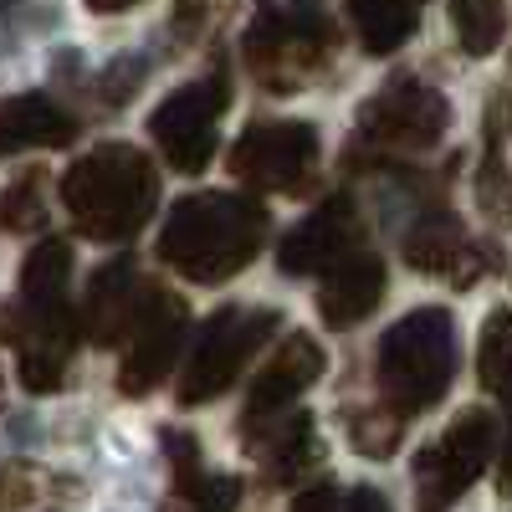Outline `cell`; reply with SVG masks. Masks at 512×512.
Here are the masks:
<instances>
[{
    "instance_id": "cell-1",
    "label": "cell",
    "mask_w": 512,
    "mask_h": 512,
    "mask_svg": "<svg viewBox=\"0 0 512 512\" xmlns=\"http://www.w3.org/2000/svg\"><path fill=\"white\" fill-rule=\"evenodd\" d=\"M267 241V210L236 190H195L169 205L159 226V262L195 287H221L256 262Z\"/></svg>"
},
{
    "instance_id": "cell-2",
    "label": "cell",
    "mask_w": 512,
    "mask_h": 512,
    "mask_svg": "<svg viewBox=\"0 0 512 512\" xmlns=\"http://www.w3.org/2000/svg\"><path fill=\"white\" fill-rule=\"evenodd\" d=\"M159 180L144 149L98 144L62 175V205L88 241H128L154 216Z\"/></svg>"
},
{
    "instance_id": "cell-3",
    "label": "cell",
    "mask_w": 512,
    "mask_h": 512,
    "mask_svg": "<svg viewBox=\"0 0 512 512\" xmlns=\"http://www.w3.org/2000/svg\"><path fill=\"white\" fill-rule=\"evenodd\" d=\"M338 21L328 0H256V16L241 36V62L272 93H297L328 67Z\"/></svg>"
},
{
    "instance_id": "cell-4",
    "label": "cell",
    "mask_w": 512,
    "mask_h": 512,
    "mask_svg": "<svg viewBox=\"0 0 512 512\" xmlns=\"http://www.w3.org/2000/svg\"><path fill=\"white\" fill-rule=\"evenodd\" d=\"M456 379V318L446 308H415L379 338V390L400 415L441 405Z\"/></svg>"
},
{
    "instance_id": "cell-5",
    "label": "cell",
    "mask_w": 512,
    "mask_h": 512,
    "mask_svg": "<svg viewBox=\"0 0 512 512\" xmlns=\"http://www.w3.org/2000/svg\"><path fill=\"white\" fill-rule=\"evenodd\" d=\"M277 328H282L277 308H221V313H210L195 328V344H190V359H185L175 400L185 410L221 400L231 384L241 379V369L251 364V354L262 349Z\"/></svg>"
},
{
    "instance_id": "cell-6",
    "label": "cell",
    "mask_w": 512,
    "mask_h": 512,
    "mask_svg": "<svg viewBox=\"0 0 512 512\" xmlns=\"http://www.w3.org/2000/svg\"><path fill=\"white\" fill-rule=\"evenodd\" d=\"M492 451H497V415L482 405H466L446 425V436L415 456V512L456 507L466 487L487 472Z\"/></svg>"
},
{
    "instance_id": "cell-7",
    "label": "cell",
    "mask_w": 512,
    "mask_h": 512,
    "mask_svg": "<svg viewBox=\"0 0 512 512\" xmlns=\"http://www.w3.org/2000/svg\"><path fill=\"white\" fill-rule=\"evenodd\" d=\"M231 103L226 72H210L200 82L175 88L154 113H149V139L159 144L164 164L180 175H205V164L216 159V123Z\"/></svg>"
},
{
    "instance_id": "cell-8",
    "label": "cell",
    "mask_w": 512,
    "mask_h": 512,
    "mask_svg": "<svg viewBox=\"0 0 512 512\" xmlns=\"http://www.w3.org/2000/svg\"><path fill=\"white\" fill-rule=\"evenodd\" d=\"M318 164V128L303 118H256L231 149V175L251 190L297 195L313 180Z\"/></svg>"
},
{
    "instance_id": "cell-9",
    "label": "cell",
    "mask_w": 512,
    "mask_h": 512,
    "mask_svg": "<svg viewBox=\"0 0 512 512\" xmlns=\"http://www.w3.org/2000/svg\"><path fill=\"white\" fill-rule=\"evenodd\" d=\"M451 128V103L420 77H390L359 108L354 139L374 149H431Z\"/></svg>"
},
{
    "instance_id": "cell-10",
    "label": "cell",
    "mask_w": 512,
    "mask_h": 512,
    "mask_svg": "<svg viewBox=\"0 0 512 512\" xmlns=\"http://www.w3.org/2000/svg\"><path fill=\"white\" fill-rule=\"evenodd\" d=\"M190 338V308L180 303V292L169 287H144V303L128 328V349H123V369H118V390L128 400L149 395L154 384L169 379L180 349Z\"/></svg>"
},
{
    "instance_id": "cell-11",
    "label": "cell",
    "mask_w": 512,
    "mask_h": 512,
    "mask_svg": "<svg viewBox=\"0 0 512 512\" xmlns=\"http://www.w3.org/2000/svg\"><path fill=\"white\" fill-rule=\"evenodd\" d=\"M364 221L349 195H328L308 221H297L282 241H277V267L287 277H328L338 262H349L359 251Z\"/></svg>"
},
{
    "instance_id": "cell-12",
    "label": "cell",
    "mask_w": 512,
    "mask_h": 512,
    "mask_svg": "<svg viewBox=\"0 0 512 512\" xmlns=\"http://www.w3.org/2000/svg\"><path fill=\"white\" fill-rule=\"evenodd\" d=\"M241 436H246L251 456L267 466L272 487H287L297 477H308L313 466H323V441L313 431V415H303V410L272 415V420H241Z\"/></svg>"
},
{
    "instance_id": "cell-13",
    "label": "cell",
    "mask_w": 512,
    "mask_h": 512,
    "mask_svg": "<svg viewBox=\"0 0 512 512\" xmlns=\"http://www.w3.org/2000/svg\"><path fill=\"white\" fill-rule=\"evenodd\" d=\"M328 369L323 359V344L313 333H287V344H277V359L256 374V384L246 390V415L241 420H272L282 415L297 395L308 390V384H318Z\"/></svg>"
},
{
    "instance_id": "cell-14",
    "label": "cell",
    "mask_w": 512,
    "mask_h": 512,
    "mask_svg": "<svg viewBox=\"0 0 512 512\" xmlns=\"http://www.w3.org/2000/svg\"><path fill=\"white\" fill-rule=\"evenodd\" d=\"M144 303L139 292V272H134V256H113V262L88 282V297H82V333L93 338L98 349H113L118 338H128V328H134V313Z\"/></svg>"
},
{
    "instance_id": "cell-15",
    "label": "cell",
    "mask_w": 512,
    "mask_h": 512,
    "mask_svg": "<svg viewBox=\"0 0 512 512\" xmlns=\"http://www.w3.org/2000/svg\"><path fill=\"white\" fill-rule=\"evenodd\" d=\"M384 282H390V277H384V262L374 251H354L349 262H338L318 282V318H323V328H354V323H364L379 308Z\"/></svg>"
},
{
    "instance_id": "cell-16",
    "label": "cell",
    "mask_w": 512,
    "mask_h": 512,
    "mask_svg": "<svg viewBox=\"0 0 512 512\" xmlns=\"http://www.w3.org/2000/svg\"><path fill=\"white\" fill-rule=\"evenodd\" d=\"M77 139V118L62 113L57 98L47 93H11L0 98V159L21 149H62Z\"/></svg>"
},
{
    "instance_id": "cell-17",
    "label": "cell",
    "mask_w": 512,
    "mask_h": 512,
    "mask_svg": "<svg viewBox=\"0 0 512 512\" xmlns=\"http://www.w3.org/2000/svg\"><path fill=\"white\" fill-rule=\"evenodd\" d=\"M77 333H82V323L72 313L26 318V333H21V390L26 395H57L62 390V374H67V359L77 349Z\"/></svg>"
},
{
    "instance_id": "cell-18",
    "label": "cell",
    "mask_w": 512,
    "mask_h": 512,
    "mask_svg": "<svg viewBox=\"0 0 512 512\" xmlns=\"http://www.w3.org/2000/svg\"><path fill=\"white\" fill-rule=\"evenodd\" d=\"M67 277H72V246L62 236H47L41 246H31V256L21 262V313L26 318L72 313L67 308Z\"/></svg>"
},
{
    "instance_id": "cell-19",
    "label": "cell",
    "mask_w": 512,
    "mask_h": 512,
    "mask_svg": "<svg viewBox=\"0 0 512 512\" xmlns=\"http://www.w3.org/2000/svg\"><path fill=\"white\" fill-rule=\"evenodd\" d=\"M466 231L451 210H425V216L405 231V262L425 277H451L456 262L466 256Z\"/></svg>"
},
{
    "instance_id": "cell-20",
    "label": "cell",
    "mask_w": 512,
    "mask_h": 512,
    "mask_svg": "<svg viewBox=\"0 0 512 512\" xmlns=\"http://www.w3.org/2000/svg\"><path fill=\"white\" fill-rule=\"evenodd\" d=\"M344 11L359 31V47L374 57L400 52L420 26V0H344Z\"/></svg>"
},
{
    "instance_id": "cell-21",
    "label": "cell",
    "mask_w": 512,
    "mask_h": 512,
    "mask_svg": "<svg viewBox=\"0 0 512 512\" xmlns=\"http://www.w3.org/2000/svg\"><path fill=\"white\" fill-rule=\"evenodd\" d=\"M451 26L466 57H487L507 36V6L502 0H451Z\"/></svg>"
},
{
    "instance_id": "cell-22",
    "label": "cell",
    "mask_w": 512,
    "mask_h": 512,
    "mask_svg": "<svg viewBox=\"0 0 512 512\" xmlns=\"http://www.w3.org/2000/svg\"><path fill=\"white\" fill-rule=\"evenodd\" d=\"M477 379H482V390L492 395H512V313L497 308L487 313L482 323V344H477Z\"/></svg>"
},
{
    "instance_id": "cell-23",
    "label": "cell",
    "mask_w": 512,
    "mask_h": 512,
    "mask_svg": "<svg viewBox=\"0 0 512 512\" xmlns=\"http://www.w3.org/2000/svg\"><path fill=\"white\" fill-rule=\"evenodd\" d=\"M349 420V441L359 456H395L400 451V436H405V415L390 410V405H359L344 415Z\"/></svg>"
},
{
    "instance_id": "cell-24",
    "label": "cell",
    "mask_w": 512,
    "mask_h": 512,
    "mask_svg": "<svg viewBox=\"0 0 512 512\" xmlns=\"http://www.w3.org/2000/svg\"><path fill=\"white\" fill-rule=\"evenodd\" d=\"M47 175H21L16 185L0 190V231H36L47 221V200H41Z\"/></svg>"
},
{
    "instance_id": "cell-25",
    "label": "cell",
    "mask_w": 512,
    "mask_h": 512,
    "mask_svg": "<svg viewBox=\"0 0 512 512\" xmlns=\"http://www.w3.org/2000/svg\"><path fill=\"white\" fill-rule=\"evenodd\" d=\"M236 502H241V477H210L205 472L195 487L169 497L164 512H236Z\"/></svg>"
},
{
    "instance_id": "cell-26",
    "label": "cell",
    "mask_w": 512,
    "mask_h": 512,
    "mask_svg": "<svg viewBox=\"0 0 512 512\" xmlns=\"http://www.w3.org/2000/svg\"><path fill=\"white\" fill-rule=\"evenodd\" d=\"M164 441V456H169V472H175V492L195 487L205 477V456H200V441L190 431H180V425H169V431L159 436Z\"/></svg>"
},
{
    "instance_id": "cell-27",
    "label": "cell",
    "mask_w": 512,
    "mask_h": 512,
    "mask_svg": "<svg viewBox=\"0 0 512 512\" xmlns=\"http://www.w3.org/2000/svg\"><path fill=\"white\" fill-rule=\"evenodd\" d=\"M144 77H149V62H144L139 52H123V57L108 62V72H103V82H98V93H103L108 108H123L128 98L144 88Z\"/></svg>"
},
{
    "instance_id": "cell-28",
    "label": "cell",
    "mask_w": 512,
    "mask_h": 512,
    "mask_svg": "<svg viewBox=\"0 0 512 512\" xmlns=\"http://www.w3.org/2000/svg\"><path fill=\"white\" fill-rule=\"evenodd\" d=\"M175 36L180 41H200L205 26H210V0H175Z\"/></svg>"
},
{
    "instance_id": "cell-29",
    "label": "cell",
    "mask_w": 512,
    "mask_h": 512,
    "mask_svg": "<svg viewBox=\"0 0 512 512\" xmlns=\"http://www.w3.org/2000/svg\"><path fill=\"white\" fill-rule=\"evenodd\" d=\"M292 512H344V497H338L333 482H318V487H308V492H297Z\"/></svg>"
},
{
    "instance_id": "cell-30",
    "label": "cell",
    "mask_w": 512,
    "mask_h": 512,
    "mask_svg": "<svg viewBox=\"0 0 512 512\" xmlns=\"http://www.w3.org/2000/svg\"><path fill=\"white\" fill-rule=\"evenodd\" d=\"M344 512H395V507H390V497H384L379 487H354L344 497Z\"/></svg>"
},
{
    "instance_id": "cell-31",
    "label": "cell",
    "mask_w": 512,
    "mask_h": 512,
    "mask_svg": "<svg viewBox=\"0 0 512 512\" xmlns=\"http://www.w3.org/2000/svg\"><path fill=\"white\" fill-rule=\"evenodd\" d=\"M497 487L512 497V395H507V431H502V461H497Z\"/></svg>"
},
{
    "instance_id": "cell-32",
    "label": "cell",
    "mask_w": 512,
    "mask_h": 512,
    "mask_svg": "<svg viewBox=\"0 0 512 512\" xmlns=\"http://www.w3.org/2000/svg\"><path fill=\"white\" fill-rule=\"evenodd\" d=\"M128 6H139V0H88V11H98V16H118Z\"/></svg>"
},
{
    "instance_id": "cell-33",
    "label": "cell",
    "mask_w": 512,
    "mask_h": 512,
    "mask_svg": "<svg viewBox=\"0 0 512 512\" xmlns=\"http://www.w3.org/2000/svg\"><path fill=\"white\" fill-rule=\"evenodd\" d=\"M0 405H6V374H0Z\"/></svg>"
},
{
    "instance_id": "cell-34",
    "label": "cell",
    "mask_w": 512,
    "mask_h": 512,
    "mask_svg": "<svg viewBox=\"0 0 512 512\" xmlns=\"http://www.w3.org/2000/svg\"><path fill=\"white\" fill-rule=\"evenodd\" d=\"M507 216H512V205H507Z\"/></svg>"
}]
</instances>
